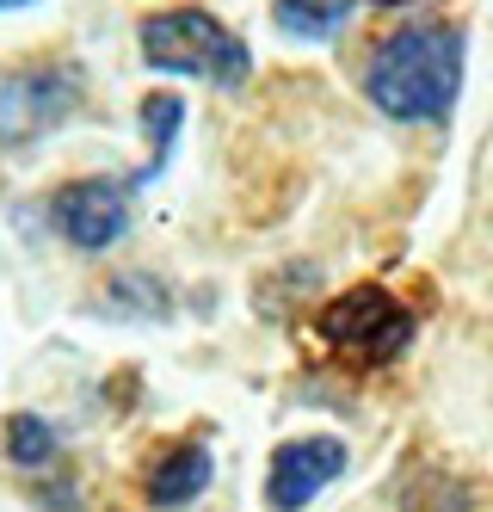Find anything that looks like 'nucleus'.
<instances>
[{"mask_svg":"<svg viewBox=\"0 0 493 512\" xmlns=\"http://www.w3.org/2000/svg\"><path fill=\"white\" fill-rule=\"evenodd\" d=\"M463 56L469 38L450 19L395 25L364 62V99L395 124H438L463 93Z\"/></svg>","mask_w":493,"mask_h":512,"instance_id":"nucleus-1","label":"nucleus"},{"mask_svg":"<svg viewBox=\"0 0 493 512\" xmlns=\"http://www.w3.org/2000/svg\"><path fill=\"white\" fill-rule=\"evenodd\" d=\"M136 50H142V62L155 68V75H192V81H210L222 93L247 87V75H253V50L204 7L148 13L136 25Z\"/></svg>","mask_w":493,"mask_h":512,"instance_id":"nucleus-2","label":"nucleus"},{"mask_svg":"<svg viewBox=\"0 0 493 512\" xmlns=\"http://www.w3.org/2000/svg\"><path fill=\"white\" fill-rule=\"evenodd\" d=\"M309 334L327 358L352 364V371H376V364H395L413 340V309L383 284H352L339 290L333 303L315 309Z\"/></svg>","mask_w":493,"mask_h":512,"instance_id":"nucleus-3","label":"nucleus"},{"mask_svg":"<svg viewBox=\"0 0 493 512\" xmlns=\"http://www.w3.org/2000/svg\"><path fill=\"white\" fill-rule=\"evenodd\" d=\"M87 105V68L74 56L19 62L0 75V149H31L56 130H68Z\"/></svg>","mask_w":493,"mask_h":512,"instance_id":"nucleus-4","label":"nucleus"},{"mask_svg":"<svg viewBox=\"0 0 493 512\" xmlns=\"http://www.w3.org/2000/svg\"><path fill=\"white\" fill-rule=\"evenodd\" d=\"M50 229L81 247V253H105L130 235V186L111 179H68L50 192Z\"/></svg>","mask_w":493,"mask_h":512,"instance_id":"nucleus-5","label":"nucleus"},{"mask_svg":"<svg viewBox=\"0 0 493 512\" xmlns=\"http://www.w3.org/2000/svg\"><path fill=\"white\" fill-rule=\"evenodd\" d=\"M339 475H346V445L333 432H302V438H284L265 463V506L272 512H302L315 506Z\"/></svg>","mask_w":493,"mask_h":512,"instance_id":"nucleus-6","label":"nucleus"},{"mask_svg":"<svg viewBox=\"0 0 493 512\" xmlns=\"http://www.w3.org/2000/svg\"><path fill=\"white\" fill-rule=\"evenodd\" d=\"M210 482H216L210 438H173L167 451L148 457V469H142V500L155 506V512H173V506H192Z\"/></svg>","mask_w":493,"mask_h":512,"instance_id":"nucleus-7","label":"nucleus"},{"mask_svg":"<svg viewBox=\"0 0 493 512\" xmlns=\"http://www.w3.org/2000/svg\"><path fill=\"white\" fill-rule=\"evenodd\" d=\"M93 309H105L111 321H161L173 309V297L161 290V278H148V272H111L99 284Z\"/></svg>","mask_w":493,"mask_h":512,"instance_id":"nucleus-8","label":"nucleus"},{"mask_svg":"<svg viewBox=\"0 0 493 512\" xmlns=\"http://www.w3.org/2000/svg\"><path fill=\"white\" fill-rule=\"evenodd\" d=\"M7 463L25 469V475H56V463H62V438H56V426H50L44 414L19 408V414L7 420Z\"/></svg>","mask_w":493,"mask_h":512,"instance_id":"nucleus-9","label":"nucleus"},{"mask_svg":"<svg viewBox=\"0 0 493 512\" xmlns=\"http://www.w3.org/2000/svg\"><path fill=\"white\" fill-rule=\"evenodd\" d=\"M179 124H185V99L179 93H148L142 99V130H148V161L130 173V186H148V179H161L173 142H179Z\"/></svg>","mask_w":493,"mask_h":512,"instance_id":"nucleus-10","label":"nucleus"},{"mask_svg":"<svg viewBox=\"0 0 493 512\" xmlns=\"http://www.w3.org/2000/svg\"><path fill=\"white\" fill-rule=\"evenodd\" d=\"M352 19V0H272V25L284 31V38H333L339 25Z\"/></svg>","mask_w":493,"mask_h":512,"instance_id":"nucleus-11","label":"nucleus"},{"mask_svg":"<svg viewBox=\"0 0 493 512\" xmlns=\"http://www.w3.org/2000/svg\"><path fill=\"white\" fill-rule=\"evenodd\" d=\"M25 7H37V0H0V13H25Z\"/></svg>","mask_w":493,"mask_h":512,"instance_id":"nucleus-12","label":"nucleus"},{"mask_svg":"<svg viewBox=\"0 0 493 512\" xmlns=\"http://www.w3.org/2000/svg\"><path fill=\"white\" fill-rule=\"evenodd\" d=\"M383 7H407V0H383Z\"/></svg>","mask_w":493,"mask_h":512,"instance_id":"nucleus-13","label":"nucleus"}]
</instances>
